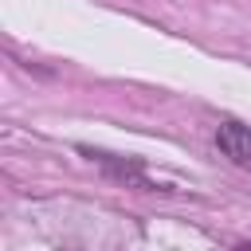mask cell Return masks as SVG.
<instances>
[{
  "instance_id": "6da1fadb",
  "label": "cell",
  "mask_w": 251,
  "mask_h": 251,
  "mask_svg": "<svg viewBox=\"0 0 251 251\" xmlns=\"http://www.w3.org/2000/svg\"><path fill=\"white\" fill-rule=\"evenodd\" d=\"M216 145H220L224 157H231L235 165L251 169V129H247V126H239V122H220Z\"/></svg>"
}]
</instances>
